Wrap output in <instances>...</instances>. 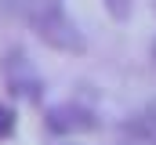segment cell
Segmentation results:
<instances>
[{
    "label": "cell",
    "instance_id": "cell-1",
    "mask_svg": "<svg viewBox=\"0 0 156 145\" xmlns=\"http://www.w3.org/2000/svg\"><path fill=\"white\" fill-rule=\"evenodd\" d=\"M29 22L40 33V40H47L58 51H80L83 47V36L69 22V15L58 7V0H37V4H29Z\"/></svg>",
    "mask_w": 156,
    "mask_h": 145
},
{
    "label": "cell",
    "instance_id": "cell-2",
    "mask_svg": "<svg viewBox=\"0 0 156 145\" xmlns=\"http://www.w3.org/2000/svg\"><path fill=\"white\" fill-rule=\"evenodd\" d=\"M4 76H7V83H11V91L18 94H26V98H37L40 94V76L33 72V65L26 62V55H7L4 58Z\"/></svg>",
    "mask_w": 156,
    "mask_h": 145
},
{
    "label": "cell",
    "instance_id": "cell-3",
    "mask_svg": "<svg viewBox=\"0 0 156 145\" xmlns=\"http://www.w3.org/2000/svg\"><path fill=\"white\" fill-rule=\"evenodd\" d=\"M11 127H15V116H11V109L0 105V138L4 134H11Z\"/></svg>",
    "mask_w": 156,
    "mask_h": 145
}]
</instances>
